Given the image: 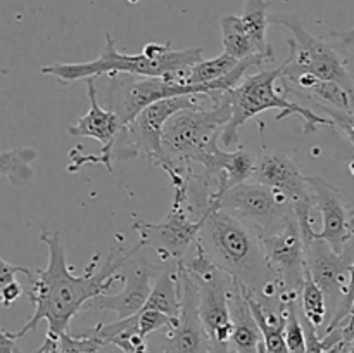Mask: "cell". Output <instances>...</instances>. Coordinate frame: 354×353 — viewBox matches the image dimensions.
I'll return each instance as SVG.
<instances>
[{"mask_svg": "<svg viewBox=\"0 0 354 353\" xmlns=\"http://www.w3.org/2000/svg\"><path fill=\"white\" fill-rule=\"evenodd\" d=\"M40 242L48 249V263L44 270H37L31 277V289L28 293L35 311L26 324L16 332H9L14 339H21L35 331L41 320H47V336L59 339L68 332L69 322L83 310L92 298L107 294L121 277L124 263L142 249L135 244L128 251L113 253L106 263L99 265V255H93L83 275H73V269L66 262V249L57 230H44Z\"/></svg>", "mask_w": 354, "mask_h": 353, "instance_id": "6da1fadb", "label": "cell"}, {"mask_svg": "<svg viewBox=\"0 0 354 353\" xmlns=\"http://www.w3.org/2000/svg\"><path fill=\"white\" fill-rule=\"evenodd\" d=\"M199 242L214 265L263 303H280V289L266 262L261 234L223 208L204 215Z\"/></svg>", "mask_w": 354, "mask_h": 353, "instance_id": "7a4b0ae2", "label": "cell"}, {"mask_svg": "<svg viewBox=\"0 0 354 353\" xmlns=\"http://www.w3.org/2000/svg\"><path fill=\"white\" fill-rule=\"evenodd\" d=\"M204 59L201 47L175 51L171 42L166 44H147L138 54H127L116 48V42L106 33L102 52L97 59L88 62H54L40 69L41 75H50L62 83L78 82L86 78H99L102 75H131L152 78L165 76L173 82H185L190 68Z\"/></svg>", "mask_w": 354, "mask_h": 353, "instance_id": "3957f363", "label": "cell"}, {"mask_svg": "<svg viewBox=\"0 0 354 353\" xmlns=\"http://www.w3.org/2000/svg\"><path fill=\"white\" fill-rule=\"evenodd\" d=\"M283 64H280L272 71H259L256 75H245L239 82L237 87L228 90L232 104V118L225 125L221 132V144L225 147L239 144V130L245 121L256 118L258 114L270 109H279L280 114L277 121L283 120L287 116H297L304 121V134H313L318 127H334L328 116L320 113H315L308 106L289 100L287 96H280L277 92L275 82L282 78Z\"/></svg>", "mask_w": 354, "mask_h": 353, "instance_id": "277c9868", "label": "cell"}, {"mask_svg": "<svg viewBox=\"0 0 354 353\" xmlns=\"http://www.w3.org/2000/svg\"><path fill=\"white\" fill-rule=\"evenodd\" d=\"M268 59L263 55L254 54L248 59H242L237 68L228 73L223 78L211 83H201V85H190V83L173 82V80L165 78V76H152V78H144V76H131L123 75L114 78L113 87H111L109 100L111 109L120 116L123 125H128L144 107L158 102L162 99H171V97L182 96H196V93H204L213 99L216 93H223L239 85L245 76L249 68L268 64Z\"/></svg>", "mask_w": 354, "mask_h": 353, "instance_id": "5b68a950", "label": "cell"}, {"mask_svg": "<svg viewBox=\"0 0 354 353\" xmlns=\"http://www.w3.org/2000/svg\"><path fill=\"white\" fill-rule=\"evenodd\" d=\"M213 106L183 109L173 114L162 132V147L169 163L185 172L187 166L197 165L204 156L220 149V137L232 118L228 92L218 93Z\"/></svg>", "mask_w": 354, "mask_h": 353, "instance_id": "8992f818", "label": "cell"}, {"mask_svg": "<svg viewBox=\"0 0 354 353\" xmlns=\"http://www.w3.org/2000/svg\"><path fill=\"white\" fill-rule=\"evenodd\" d=\"M201 97H204V93L171 97L144 107L121 130L114 147V159L118 161H128L135 158L145 159L161 168L171 179L173 187L185 182V172L175 168L166 156L162 147V132L169 118L178 111L203 107L204 100H201Z\"/></svg>", "mask_w": 354, "mask_h": 353, "instance_id": "52a82bcc", "label": "cell"}, {"mask_svg": "<svg viewBox=\"0 0 354 353\" xmlns=\"http://www.w3.org/2000/svg\"><path fill=\"white\" fill-rule=\"evenodd\" d=\"M180 265L196 279L199 287L197 310L209 336L211 353H232L234 320L230 311V291L234 279L214 265L199 239L194 246V255L182 260Z\"/></svg>", "mask_w": 354, "mask_h": 353, "instance_id": "ba28073f", "label": "cell"}, {"mask_svg": "<svg viewBox=\"0 0 354 353\" xmlns=\"http://www.w3.org/2000/svg\"><path fill=\"white\" fill-rule=\"evenodd\" d=\"M268 21L290 31L289 57L283 62L282 80L313 75L324 82L339 83L354 96V76L348 61L330 44L313 37L294 14H272Z\"/></svg>", "mask_w": 354, "mask_h": 353, "instance_id": "9c48e42d", "label": "cell"}, {"mask_svg": "<svg viewBox=\"0 0 354 353\" xmlns=\"http://www.w3.org/2000/svg\"><path fill=\"white\" fill-rule=\"evenodd\" d=\"M175 199L171 210L165 220L158 224L144 221L135 218L133 230L138 235V244L151 248L162 262L180 263L187 258V253L196 246L201 228L204 225L203 218H192L187 206V176L185 182L173 187Z\"/></svg>", "mask_w": 354, "mask_h": 353, "instance_id": "30bf717a", "label": "cell"}, {"mask_svg": "<svg viewBox=\"0 0 354 353\" xmlns=\"http://www.w3.org/2000/svg\"><path fill=\"white\" fill-rule=\"evenodd\" d=\"M266 262L280 289V303L297 300L306 270V244L297 224L296 213H290L279 227L261 235Z\"/></svg>", "mask_w": 354, "mask_h": 353, "instance_id": "8fae6325", "label": "cell"}, {"mask_svg": "<svg viewBox=\"0 0 354 353\" xmlns=\"http://www.w3.org/2000/svg\"><path fill=\"white\" fill-rule=\"evenodd\" d=\"M218 206L251 225L261 235L279 227L294 211L292 204L277 190L259 182H244L221 196Z\"/></svg>", "mask_w": 354, "mask_h": 353, "instance_id": "7c38bea8", "label": "cell"}, {"mask_svg": "<svg viewBox=\"0 0 354 353\" xmlns=\"http://www.w3.org/2000/svg\"><path fill=\"white\" fill-rule=\"evenodd\" d=\"M97 78H86V92H88L90 107L75 125L68 127V135L71 137H90L95 138L100 144V151L97 154H76L69 152L68 172H78L85 165H104L107 172H113L114 147L116 141L123 130V121L120 120L113 109H104L97 100L95 90Z\"/></svg>", "mask_w": 354, "mask_h": 353, "instance_id": "4fadbf2b", "label": "cell"}, {"mask_svg": "<svg viewBox=\"0 0 354 353\" xmlns=\"http://www.w3.org/2000/svg\"><path fill=\"white\" fill-rule=\"evenodd\" d=\"M354 262V237L344 251L337 253L324 239H311L306 244V269L327 298V307L337 310L349 284Z\"/></svg>", "mask_w": 354, "mask_h": 353, "instance_id": "5bb4252c", "label": "cell"}, {"mask_svg": "<svg viewBox=\"0 0 354 353\" xmlns=\"http://www.w3.org/2000/svg\"><path fill=\"white\" fill-rule=\"evenodd\" d=\"M176 265L182 280V311L175 327L165 331V353H211L209 336L197 310L199 287L180 263Z\"/></svg>", "mask_w": 354, "mask_h": 353, "instance_id": "9a60e30c", "label": "cell"}, {"mask_svg": "<svg viewBox=\"0 0 354 353\" xmlns=\"http://www.w3.org/2000/svg\"><path fill=\"white\" fill-rule=\"evenodd\" d=\"M313 204L322 215V230L315 232L313 239H324L337 253L344 251L348 242L354 237L351 211L342 201L341 190L322 176H308Z\"/></svg>", "mask_w": 354, "mask_h": 353, "instance_id": "2e32d148", "label": "cell"}, {"mask_svg": "<svg viewBox=\"0 0 354 353\" xmlns=\"http://www.w3.org/2000/svg\"><path fill=\"white\" fill-rule=\"evenodd\" d=\"M252 180L286 196L292 208L301 204H313V194L308 183V176L301 173L296 161L286 152L275 151L261 156L256 161Z\"/></svg>", "mask_w": 354, "mask_h": 353, "instance_id": "e0dca14e", "label": "cell"}, {"mask_svg": "<svg viewBox=\"0 0 354 353\" xmlns=\"http://www.w3.org/2000/svg\"><path fill=\"white\" fill-rule=\"evenodd\" d=\"M128 262L121 270V277L124 282L123 291L118 294L107 293L92 298L83 307V310H109L114 311L118 318H128L144 308L152 291L151 272L147 266L142 265L128 266Z\"/></svg>", "mask_w": 354, "mask_h": 353, "instance_id": "ac0fdd59", "label": "cell"}, {"mask_svg": "<svg viewBox=\"0 0 354 353\" xmlns=\"http://www.w3.org/2000/svg\"><path fill=\"white\" fill-rule=\"evenodd\" d=\"M230 311L234 320L230 346L234 348V353H265L261 329L252 315L244 289L235 280L230 291Z\"/></svg>", "mask_w": 354, "mask_h": 353, "instance_id": "d6986e66", "label": "cell"}, {"mask_svg": "<svg viewBox=\"0 0 354 353\" xmlns=\"http://www.w3.org/2000/svg\"><path fill=\"white\" fill-rule=\"evenodd\" d=\"M93 332L104 341V345H113L121 353H149V346L144 336L138 332L137 317L118 318L109 324H97Z\"/></svg>", "mask_w": 354, "mask_h": 353, "instance_id": "ffe728a7", "label": "cell"}, {"mask_svg": "<svg viewBox=\"0 0 354 353\" xmlns=\"http://www.w3.org/2000/svg\"><path fill=\"white\" fill-rule=\"evenodd\" d=\"M268 9L270 3L266 0H245L244 12H242L241 19L249 38H251L256 54L273 61L275 52H273L268 40H266V30H268L270 24Z\"/></svg>", "mask_w": 354, "mask_h": 353, "instance_id": "44dd1931", "label": "cell"}, {"mask_svg": "<svg viewBox=\"0 0 354 353\" xmlns=\"http://www.w3.org/2000/svg\"><path fill=\"white\" fill-rule=\"evenodd\" d=\"M286 96H297L304 97L308 100H315L318 106L332 107V109L346 111V113H354V96L349 93L344 87L334 82H324V80H317L313 85L308 90L301 92V90L287 89L283 87Z\"/></svg>", "mask_w": 354, "mask_h": 353, "instance_id": "7402d4cb", "label": "cell"}, {"mask_svg": "<svg viewBox=\"0 0 354 353\" xmlns=\"http://www.w3.org/2000/svg\"><path fill=\"white\" fill-rule=\"evenodd\" d=\"M38 158L37 149L14 147L0 152V175L12 187H24L33 179V165Z\"/></svg>", "mask_w": 354, "mask_h": 353, "instance_id": "603a6c76", "label": "cell"}, {"mask_svg": "<svg viewBox=\"0 0 354 353\" xmlns=\"http://www.w3.org/2000/svg\"><path fill=\"white\" fill-rule=\"evenodd\" d=\"M220 28L225 54L232 55L237 61H242V59H248L256 54L251 38H249L248 31L242 24L241 16L228 14V16L221 17Z\"/></svg>", "mask_w": 354, "mask_h": 353, "instance_id": "cb8c5ba5", "label": "cell"}, {"mask_svg": "<svg viewBox=\"0 0 354 353\" xmlns=\"http://www.w3.org/2000/svg\"><path fill=\"white\" fill-rule=\"evenodd\" d=\"M301 305H303V315L304 320H308L310 324H313L315 327H320L324 325L325 318H327V298H325L324 291L318 287V284L315 282L311 273L308 272V269L304 270V280L303 287H301Z\"/></svg>", "mask_w": 354, "mask_h": 353, "instance_id": "d4e9b609", "label": "cell"}, {"mask_svg": "<svg viewBox=\"0 0 354 353\" xmlns=\"http://www.w3.org/2000/svg\"><path fill=\"white\" fill-rule=\"evenodd\" d=\"M237 59H234L228 54H220L218 57L213 59H203L201 62H197L196 66H192L187 75L185 82L190 83V85H201V83H211L216 82V80L223 78L228 73L234 71L239 66Z\"/></svg>", "mask_w": 354, "mask_h": 353, "instance_id": "484cf974", "label": "cell"}, {"mask_svg": "<svg viewBox=\"0 0 354 353\" xmlns=\"http://www.w3.org/2000/svg\"><path fill=\"white\" fill-rule=\"evenodd\" d=\"M104 341L93 332V329L83 332L82 336H71L68 332L57 339V353H100Z\"/></svg>", "mask_w": 354, "mask_h": 353, "instance_id": "4316f807", "label": "cell"}, {"mask_svg": "<svg viewBox=\"0 0 354 353\" xmlns=\"http://www.w3.org/2000/svg\"><path fill=\"white\" fill-rule=\"evenodd\" d=\"M286 341L290 353H306V334L297 315L296 300L286 301Z\"/></svg>", "mask_w": 354, "mask_h": 353, "instance_id": "83f0119b", "label": "cell"}, {"mask_svg": "<svg viewBox=\"0 0 354 353\" xmlns=\"http://www.w3.org/2000/svg\"><path fill=\"white\" fill-rule=\"evenodd\" d=\"M135 317H137L138 332L144 338H147L149 334H154V332L168 331V329L175 327L176 322H178V318H171L166 314H162V311L145 307L138 314H135Z\"/></svg>", "mask_w": 354, "mask_h": 353, "instance_id": "f1b7e54d", "label": "cell"}, {"mask_svg": "<svg viewBox=\"0 0 354 353\" xmlns=\"http://www.w3.org/2000/svg\"><path fill=\"white\" fill-rule=\"evenodd\" d=\"M317 107L324 114H328V118H330L332 123H334L335 130L341 132V134L354 145V113H346V111L332 109V107L318 106V104Z\"/></svg>", "mask_w": 354, "mask_h": 353, "instance_id": "f546056e", "label": "cell"}, {"mask_svg": "<svg viewBox=\"0 0 354 353\" xmlns=\"http://www.w3.org/2000/svg\"><path fill=\"white\" fill-rule=\"evenodd\" d=\"M353 305H354V262L351 265V272H349V284H348V291H346L344 298H342V301L339 303L337 310L334 311V317H332V322L330 325L327 327V331H332V329H335L337 325H341L342 322L346 320V318L349 317V314H351L353 310Z\"/></svg>", "mask_w": 354, "mask_h": 353, "instance_id": "4dcf8cb0", "label": "cell"}, {"mask_svg": "<svg viewBox=\"0 0 354 353\" xmlns=\"http://www.w3.org/2000/svg\"><path fill=\"white\" fill-rule=\"evenodd\" d=\"M17 273H23V275L30 277V279L33 277V272H31L28 266L12 265V263L6 262V260L0 256V305H2L3 289H6L10 282H14V280H16Z\"/></svg>", "mask_w": 354, "mask_h": 353, "instance_id": "1f68e13d", "label": "cell"}, {"mask_svg": "<svg viewBox=\"0 0 354 353\" xmlns=\"http://www.w3.org/2000/svg\"><path fill=\"white\" fill-rule=\"evenodd\" d=\"M303 325L306 334V353H327L324 339L317 334V327L308 320H304Z\"/></svg>", "mask_w": 354, "mask_h": 353, "instance_id": "d6a6232c", "label": "cell"}, {"mask_svg": "<svg viewBox=\"0 0 354 353\" xmlns=\"http://www.w3.org/2000/svg\"><path fill=\"white\" fill-rule=\"evenodd\" d=\"M21 294H23V287H21V284L17 282V280L10 282L2 293V307H10V305H12Z\"/></svg>", "mask_w": 354, "mask_h": 353, "instance_id": "836d02e7", "label": "cell"}, {"mask_svg": "<svg viewBox=\"0 0 354 353\" xmlns=\"http://www.w3.org/2000/svg\"><path fill=\"white\" fill-rule=\"evenodd\" d=\"M0 353H17L16 339L0 325Z\"/></svg>", "mask_w": 354, "mask_h": 353, "instance_id": "e575fe53", "label": "cell"}, {"mask_svg": "<svg viewBox=\"0 0 354 353\" xmlns=\"http://www.w3.org/2000/svg\"><path fill=\"white\" fill-rule=\"evenodd\" d=\"M332 37L339 38L344 45H354V28L346 31H332Z\"/></svg>", "mask_w": 354, "mask_h": 353, "instance_id": "d590c367", "label": "cell"}, {"mask_svg": "<svg viewBox=\"0 0 354 353\" xmlns=\"http://www.w3.org/2000/svg\"><path fill=\"white\" fill-rule=\"evenodd\" d=\"M348 353H354V334H353V338H351V343H349Z\"/></svg>", "mask_w": 354, "mask_h": 353, "instance_id": "8d00e7d4", "label": "cell"}]
</instances>
